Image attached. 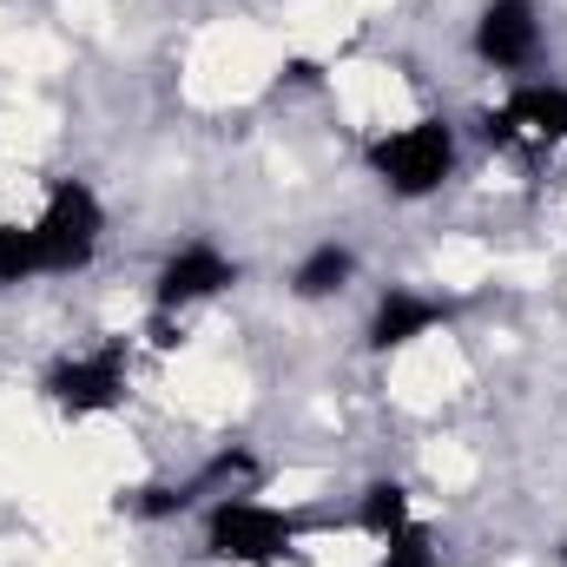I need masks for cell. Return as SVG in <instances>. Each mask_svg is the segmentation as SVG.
I'll use <instances>...</instances> for the list:
<instances>
[{"mask_svg":"<svg viewBox=\"0 0 567 567\" xmlns=\"http://www.w3.org/2000/svg\"><path fill=\"white\" fill-rule=\"evenodd\" d=\"M33 245H40V271H73L93 258L100 245V198L86 185H60L47 218L33 225Z\"/></svg>","mask_w":567,"mask_h":567,"instance_id":"obj_1","label":"cell"},{"mask_svg":"<svg viewBox=\"0 0 567 567\" xmlns=\"http://www.w3.org/2000/svg\"><path fill=\"white\" fill-rule=\"evenodd\" d=\"M370 158H377V172H383L403 198H423V192H435V185L449 178L455 140H449V126H442V120H423V126H410V133L383 140Z\"/></svg>","mask_w":567,"mask_h":567,"instance_id":"obj_2","label":"cell"},{"mask_svg":"<svg viewBox=\"0 0 567 567\" xmlns=\"http://www.w3.org/2000/svg\"><path fill=\"white\" fill-rule=\"evenodd\" d=\"M290 542H297V522H284L271 508H251V502H225L218 515H212V555L218 561H278L290 555Z\"/></svg>","mask_w":567,"mask_h":567,"instance_id":"obj_3","label":"cell"},{"mask_svg":"<svg viewBox=\"0 0 567 567\" xmlns=\"http://www.w3.org/2000/svg\"><path fill=\"white\" fill-rule=\"evenodd\" d=\"M522 133H535V140H567V93L561 86H522L502 113L482 120V140L488 145H515Z\"/></svg>","mask_w":567,"mask_h":567,"instance_id":"obj_4","label":"cell"},{"mask_svg":"<svg viewBox=\"0 0 567 567\" xmlns=\"http://www.w3.org/2000/svg\"><path fill=\"white\" fill-rule=\"evenodd\" d=\"M47 390H53V403L60 410H73V416H86V410H113L120 403V343L113 350H100V357H86V363H60L53 377H47Z\"/></svg>","mask_w":567,"mask_h":567,"instance_id":"obj_5","label":"cell"},{"mask_svg":"<svg viewBox=\"0 0 567 567\" xmlns=\"http://www.w3.org/2000/svg\"><path fill=\"white\" fill-rule=\"evenodd\" d=\"M475 47H482L495 66H528L535 47H542V33H535V0H488Z\"/></svg>","mask_w":567,"mask_h":567,"instance_id":"obj_6","label":"cell"},{"mask_svg":"<svg viewBox=\"0 0 567 567\" xmlns=\"http://www.w3.org/2000/svg\"><path fill=\"white\" fill-rule=\"evenodd\" d=\"M225 284H231V265H225L212 245H192V251H178V258L165 265V278H158V303L178 310V303L212 297V290H225Z\"/></svg>","mask_w":567,"mask_h":567,"instance_id":"obj_7","label":"cell"},{"mask_svg":"<svg viewBox=\"0 0 567 567\" xmlns=\"http://www.w3.org/2000/svg\"><path fill=\"white\" fill-rule=\"evenodd\" d=\"M429 323H442V303L410 297V290H390V297H383V310H377V323H370V343H377V350L410 343V337H423Z\"/></svg>","mask_w":567,"mask_h":567,"instance_id":"obj_8","label":"cell"},{"mask_svg":"<svg viewBox=\"0 0 567 567\" xmlns=\"http://www.w3.org/2000/svg\"><path fill=\"white\" fill-rule=\"evenodd\" d=\"M350 265H357V258H350L343 245H323V251H310V258H303V271H297V297H330L337 284L350 278Z\"/></svg>","mask_w":567,"mask_h":567,"instance_id":"obj_9","label":"cell"},{"mask_svg":"<svg viewBox=\"0 0 567 567\" xmlns=\"http://www.w3.org/2000/svg\"><path fill=\"white\" fill-rule=\"evenodd\" d=\"M403 522H410V495H403L396 482H377V488H370V502H363V528L390 542Z\"/></svg>","mask_w":567,"mask_h":567,"instance_id":"obj_10","label":"cell"},{"mask_svg":"<svg viewBox=\"0 0 567 567\" xmlns=\"http://www.w3.org/2000/svg\"><path fill=\"white\" fill-rule=\"evenodd\" d=\"M27 271H40V245H33V231L0 225V284H20Z\"/></svg>","mask_w":567,"mask_h":567,"instance_id":"obj_11","label":"cell"},{"mask_svg":"<svg viewBox=\"0 0 567 567\" xmlns=\"http://www.w3.org/2000/svg\"><path fill=\"white\" fill-rule=\"evenodd\" d=\"M383 567H435V548H429V535L403 522V528L390 535V561H383Z\"/></svg>","mask_w":567,"mask_h":567,"instance_id":"obj_12","label":"cell"}]
</instances>
